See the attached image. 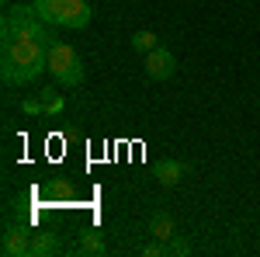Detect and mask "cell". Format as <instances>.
<instances>
[{"label":"cell","instance_id":"cell-8","mask_svg":"<svg viewBox=\"0 0 260 257\" xmlns=\"http://www.w3.org/2000/svg\"><path fill=\"white\" fill-rule=\"evenodd\" d=\"M104 250H108V243H104V233H101V230H83V233H80L77 254L94 257V254H104Z\"/></svg>","mask_w":260,"mask_h":257},{"label":"cell","instance_id":"cell-12","mask_svg":"<svg viewBox=\"0 0 260 257\" xmlns=\"http://www.w3.org/2000/svg\"><path fill=\"white\" fill-rule=\"evenodd\" d=\"M156 45H160V39H156V32H149V28H142V32L132 35V52H142V56H146V52H153Z\"/></svg>","mask_w":260,"mask_h":257},{"label":"cell","instance_id":"cell-3","mask_svg":"<svg viewBox=\"0 0 260 257\" xmlns=\"http://www.w3.org/2000/svg\"><path fill=\"white\" fill-rule=\"evenodd\" d=\"M49 73L52 80L59 83V87H80L83 83V66H80V56H77V49L73 45H66V42H52L49 45Z\"/></svg>","mask_w":260,"mask_h":257},{"label":"cell","instance_id":"cell-15","mask_svg":"<svg viewBox=\"0 0 260 257\" xmlns=\"http://www.w3.org/2000/svg\"><path fill=\"white\" fill-rule=\"evenodd\" d=\"M170 254H177V257L191 254V243H187V240H177V233H174V240H170Z\"/></svg>","mask_w":260,"mask_h":257},{"label":"cell","instance_id":"cell-10","mask_svg":"<svg viewBox=\"0 0 260 257\" xmlns=\"http://www.w3.org/2000/svg\"><path fill=\"white\" fill-rule=\"evenodd\" d=\"M49 254H59L56 233H31V257H49Z\"/></svg>","mask_w":260,"mask_h":257},{"label":"cell","instance_id":"cell-5","mask_svg":"<svg viewBox=\"0 0 260 257\" xmlns=\"http://www.w3.org/2000/svg\"><path fill=\"white\" fill-rule=\"evenodd\" d=\"M177 73V60L167 45H156L153 52H146V77L149 80H170Z\"/></svg>","mask_w":260,"mask_h":257},{"label":"cell","instance_id":"cell-6","mask_svg":"<svg viewBox=\"0 0 260 257\" xmlns=\"http://www.w3.org/2000/svg\"><path fill=\"white\" fill-rule=\"evenodd\" d=\"M90 14H94V11H90L87 0H62L56 28H87V24H90Z\"/></svg>","mask_w":260,"mask_h":257},{"label":"cell","instance_id":"cell-7","mask_svg":"<svg viewBox=\"0 0 260 257\" xmlns=\"http://www.w3.org/2000/svg\"><path fill=\"white\" fill-rule=\"evenodd\" d=\"M187 174V167L180 163V160H160L156 163V181H160L163 188H174V184H180V178Z\"/></svg>","mask_w":260,"mask_h":257},{"label":"cell","instance_id":"cell-4","mask_svg":"<svg viewBox=\"0 0 260 257\" xmlns=\"http://www.w3.org/2000/svg\"><path fill=\"white\" fill-rule=\"evenodd\" d=\"M0 254L4 257H24L31 254V233L24 222H7L4 240H0Z\"/></svg>","mask_w":260,"mask_h":257},{"label":"cell","instance_id":"cell-14","mask_svg":"<svg viewBox=\"0 0 260 257\" xmlns=\"http://www.w3.org/2000/svg\"><path fill=\"white\" fill-rule=\"evenodd\" d=\"M21 111H24V115H45L42 98H24V101H21Z\"/></svg>","mask_w":260,"mask_h":257},{"label":"cell","instance_id":"cell-1","mask_svg":"<svg viewBox=\"0 0 260 257\" xmlns=\"http://www.w3.org/2000/svg\"><path fill=\"white\" fill-rule=\"evenodd\" d=\"M49 70V45L35 39H7L4 42V56H0V77L7 87L31 83Z\"/></svg>","mask_w":260,"mask_h":257},{"label":"cell","instance_id":"cell-13","mask_svg":"<svg viewBox=\"0 0 260 257\" xmlns=\"http://www.w3.org/2000/svg\"><path fill=\"white\" fill-rule=\"evenodd\" d=\"M42 108H45V115H59L62 108H66V101H62V94H56V91H42Z\"/></svg>","mask_w":260,"mask_h":257},{"label":"cell","instance_id":"cell-2","mask_svg":"<svg viewBox=\"0 0 260 257\" xmlns=\"http://www.w3.org/2000/svg\"><path fill=\"white\" fill-rule=\"evenodd\" d=\"M52 24H45L39 18V11L31 7V4H11L7 11H4V21H0V39H35V42H45V45H52V32H49Z\"/></svg>","mask_w":260,"mask_h":257},{"label":"cell","instance_id":"cell-11","mask_svg":"<svg viewBox=\"0 0 260 257\" xmlns=\"http://www.w3.org/2000/svg\"><path fill=\"white\" fill-rule=\"evenodd\" d=\"M31 7L39 11V18L45 21V24H52V28H56V21H59V7H62V0H31Z\"/></svg>","mask_w":260,"mask_h":257},{"label":"cell","instance_id":"cell-16","mask_svg":"<svg viewBox=\"0 0 260 257\" xmlns=\"http://www.w3.org/2000/svg\"><path fill=\"white\" fill-rule=\"evenodd\" d=\"M49 195H56V198H70V195H73V188H70L66 181H56V184L49 188Z\"/></svg>","mask_w":260,"mask_h":257},{"label":"cell","instance_id":"cell-9","mask_svg":"<svg viewBox=\"0 0 260 257\" xmlns=\"http://www.w3.org/2000/svg\"><path fill=\"white\" fill-rule=\"evenodd\" d=\"M149 233H153V237L156 240H174V233H177V226H174V216H170V212H153V216H149Z\"/></svg>","mask_w":260,"mask_h":257}]
</instances>
